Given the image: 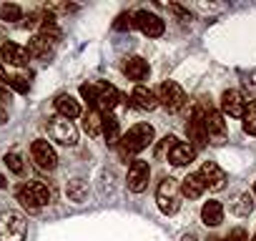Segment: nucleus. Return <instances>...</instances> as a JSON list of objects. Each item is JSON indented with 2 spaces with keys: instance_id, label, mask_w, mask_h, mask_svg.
Listing matches in <instances>:
<instances>
[{
  "instance_id": "nucleus-11",
  "label": "nucleus",
  "mask_w": 256,
  "mask_h": 241,
  "mask_svg": "<svg viewBox=\"0 0 256 241\" xmlns=\"http://www.w3.org/2000/svg\"><path fill=\"white\" fill-rule=\"evenodd\" d=\"M221 116H231V118H244V110H246V100L238 90H224L221 100Z\"/></svg>"
},
{
  "instance_id": "nucleus-20",
  "label": "nucleus",
  "mask_w": 256,
  "mask_h": 241,
  "mask_svg": "<svg viewBox=\"0 0 256 241\" xmlns=\"http://www.w3.org/2000/svg\"><path fill=\"white\" fill-rule=\"evenodd\" d=\"M194 158H196V151H194L188 144H176L174 151L168 154V161H171L174 166H188Z\"/></svg>"
},
{
  "instance_id": "nucleus-14",
  "label": "nucleus",
  "mask_w": 256,
  "mask_h": 241,
  "mask_svg": "<svg viewBox=\"0 0 256 241\" xmlns=\"http://www.w3.org/2000/svg\"><path fill=\"white\" fill-rule=\"evenodd\" d=\"M186 136H188V146L196 151V148H204L206 146V141H208V136H206V128H204V124H201V118L194 113L191 116V120L186 124Z\"/></svg>"
},
{
  "instance_id": "nucleus-31",
  "label": "nucleus",
  "mask_w": 256,
  "mask_h": 241,
  "mask_svg": "<svg viewBox=\"0 0 256 241\" xmlns=\"http://www.w3.org/2000/svg\"><path fill=\"white\" fill-rule=\"evenodd\" d=\"M0 18H3V20H20L23 10L18 6H13V3H6L3 8H0Z\"/></svg>"
},
{
  "instance_id": "nucleus-30",
  "label": "nucleus",
  "mask_w": 256,
  "mask_h": 241,
  "mask_svg": "<svg viewBox=\"0 0 256 241\" xmlns=\"http://www.w3.org/2000/svg\"><path fill=\"white\" fill-rule=\"evenodd\" d=\"M6 83H8V88H13V90H18V93H28V90H30V83H28L23 76H8Z\"/></svg>"
},
{
  "instance_id": "nucleus-3",
  "label": "nucleus",
  "mask_w": 256,
  "mask_h": 241,
  "mask_svg": "<svg viewBox=\"0 0 256 241\" xmlns=\"http://www.w3.org/2000/svg\"><path fill=\"white\" fill-rule=\"evenodd\" d=\"M26 231H28V224L18 211L0 214V241H23Z\"/></svg>"
},
{
  "instance_id": "nucleus-23",
  "label": "nucleus",
  "mask_w": 256,
  "mask_h": 241,
  "mask_svg": "<svg viewBox=\"0 0 256 241\" xmlns=\"http://www.w3.org/2000/svg\"><path fill=\"white\" fill-rule=\"evenodd\" d=\"M83 126H86V131H88L90 136H98V134L103 131V113H100L98 108H90V110L86 113Z\"/></svg>"
},
{
  "instance_id": "nucleus-26",
  "label": "nucleus",
  "mask_w": 256,
  "mask_h": 241,
  "mask_svg": "<svg viewBox=\"0 0 256 241\" xmlns=\"http://www.w3.org/2000/svg\"><path fill=\"white\" fill-rule=\"evenodd\" d=\"M251 211H254V196L251 194H241L236 198V204H234V214L236 216H248Z\"/></svg>"
},
{
  "instance_id": "nucleus-7",
  "label": "nucleus",
  "mask_w": 256,
  "mask_h": 241,
  "mask_svg": "<svg viewBox=\"0 0 256 241\" xmlns=\"http://www.w3.org/2000/svg\"><path fill=\"white\" fill-rule=\"evenodd\" d=\"M48 134L53 141L63 144V146H76L78 144V131L73 126V120L63 118V116H56L50 118V124H48Z\"/></svg>"
},
{
  "instance_id": "nucleus-2",
  "label": "nucleus",
  "mask_w": 256,
  "mask_h": 241,
  "mask_svg": "<svg viewBox=\"0 0 256 241\" xmlns=\"http://www.w3.org/2000/svg\"><path fill=\"white\" fill-rule=\"evenodd\" d=\"M156 201H158V208L166 216H174L181 208V184L174 181V178H164L158 191H156Z\"/></svg>"
},
{
  "instance_id": "nucleus-22",
  "label": "nucleus",
  "mask_w": 256,
  "mask_h": 241,
  "mask_svg": "<svg viewBox=\"0 0 256 241\" xmlns=\"http://www.w3.org/2000/svg\"><path fill=\"white\" fill-rule=\"evenodd\" d=\"M56 110L63 116V118H76V116H80V106H78V100L73 98V96H58L56 98Z\"/></svg>"
},
{
  "instance_id": "nucleus-17",
  "label": "nucleus",
  "mask_w": 256,
  "mask_h": 241,
  "mask_svg": "<svg viewBox=\"0 0 256 241\" xmlns=\"http://www.w3.org/2000/svg\"><path fill=\"white\" fill-rule=\"evenodd\" d=\"M118 100H120V93H118L113 86L100 83V96H98L96 108H98L100 113H108V110H113V108H116V103H118Z\"/></svg>"
},
{
  "instance_id": "nucleus-4",
  "label": "nucleus",
  "mask_w": 256,
  "mask_h": 241,
  "mask_svg": "<svg viewBox=\"0 0 256 241\" xmlns=\"http://www.w3.org/2000/svg\"><path fill=\"white\" fill-rule=\"evenodd\" d=\"M194 113L201 118V124H204L208 138H221V136L226 134V120H224V116H221L216 108H211V106H206V103H198Z\"/></svg>"
},
{
  "instance_id": "nucleus-12",
  "label": "nucleus",
  "mask_w": 256,
  "mask_h": 241,
  "mask_svg": "<svg viewBox=\"0 0 256 241\" xmlns=\"http://www.w3.org/2000/svg\"><path fill=\"white\" fill-rule=\"evenodd\" d=\"M134 18H136V26H138L148 38H161V36H164V30H166L164 20H161L158 16L148 13V10H138Z\"/></svg>"
},
{
  "instance_id": "nucleus-28",
  "label": "nucleus",
  "mask_w": 256,
  "mask_h": 241,
  "mask_svg": "<svg viewBox=\"0 0 256 241\" xmlns=\"http://www.w3.org/2000/svg\"><path fill=\"white\" fill-rule=\"evenodd\" d=\"M80 96L96 108V103H98V96H100V83H83L80 86Z\"/></svg>"
},
{
  "instance_id": "nucleus-9",
  "label": "nucleus",
  "mask_w": 256,
  "mask_h": 241,
  "mask_svg": "<svg viewBox=\"0 0 256 241\" xmlns=\"http://www.w3.org/2000/svg\"><path fill=\"white\" fill-rule=\"evenodd\" d=\"M198 176L204 178V184H206L208 191H221L226 186V171L218 164H214V161H204Z\"/></svg>"
},
{
  "instance_id": "nucleus-32",
  "label": "nucleus",
  "mask_w": 256,
  "mask_h": 241,
  "mask_svg": "<svg viewBox=\"0 0 256 241\" xmlns=\"http://www.w3.org/2000/svg\"><path fill=\"white\" fill-rule=\"evenodd\" d=\"M134 26H136V18H134L131 13H120V16L116 18V23H113L116 30H131Z\"/></svg>"
},
{
  "instance_id": "nucleus-27",
  "label": "nucleus",
  "mask_w": 256,
  "mask_h": 241,
  "mask_svg": "<svg viewBox=\"0 0 256 241\" xmlns=\"http://www.w3.org/2000/svg\"><path fill=\"white\" fill-rule=\"evenodd\" d=\"M176 144H178V138H176V136H166V138H161V141H158V146H156V151H154V154H156V158H158V161H161V158H168V154L174 151V146H176Z\"/></svg>"
},
{
  "instance_id": "nucleus-39",
  "label": "nucleus",
  "mask_w": 256,
  "mask_h": 241,
  "mask_svg": "<svg viewBox=\"0 0 256 241\" xmlns=\"http://www.w3.org/2000/svg\"><path fill=\"white\" fill-rule=\"evenodd\" d=\"M0 73H3V63H0Z\"/></svg>"
},
{
  "instance_id": "nucleus-24",
  "label": "nucleus",
  "mask_w": 256,
  "mask_h": 241,
  "mask_svg": "<svg viewBox=\"0 0 256 241\" xmlns=\"http://www.w3.org/2000/svg\"><path fill=\"white\" fill-rule=\"evenodd\" d=\"M50 50H53V46H50L46 38H40V36H36V38L28 43V56H30V58H48Z\"/></svg>"
},
{
  "instance_id": "nucleus-10",
  "label": "nucleus",
  "mask_w": 256,
  "mask_h": 241,
  "mask_svg": "<svg viewBox=\"0 0 256 241\" xmlns=\"http://www.w3.org/2000/svg\"><path fill=\"white\" fill-rule=\"evenodd\" d=\"M148 178H151V168L146 161H134L128 166V188L134 194H141L148 186Z\"/></svg>"
},
{
  "instance_id": "nucleus-25",
  "label": "nucleus",
  "mask_w": 256,
  "mask_h": 241,
  "mask_svg": "<svg viewBox=\"0 0 256 241\" xmlns=\"http://www.w3.org/2000/svg\"><path fill=\"white\" fill-rule=\"evenodd\" d=\"M244 131L248 136H256V100H248L246 103V110H244Z\"/></svg>"
},
{
  "instance_id": "nucleus-21",
  "label": "nucleus",
  "mask_w": 256,
  "mask_h": 241,
  "mask_svg": "<svg viewBox=\"0 0 256 241\" xmlns=\"http://www.w3.org/2000/svg\"><path fill=\"white\" fill-rule=\"evenodd\" d=\"M201 218L206 226H218L224 221V206L218 201H206L201 208Z\"/></svg>"
},
{
  "instance_id": "nucleus-16",
  "label": "nucleus",
  "mask_w": 256,
  "mask_h": 241,
  "mask_svg": "<svg viewBox=\"0 0 256 241\" xmlns=\"http://www.w3.org/2000/svg\"><path fill=\"white\" fill-rule=\"evenodd\" d=\"M131 103L136 108H141V110H154L158 106V96L151 88H146V86H136L134 93H131Z\"/></svg>"
},
{
  "instance_id": "nucleus-36",
  "label": "nucleus",
  "mask_w": 256,
  "mask_h": 241,
  "mask_svg": "<svg viewBox=\"0 0 256 241\" xmlns=\"http://www.w3.org/2000/svg\"><path fill=\"white\" fill-rule=\"evenodd\" d=\"M6 186H8V184H6V176L0 174V188H6Z\"/></svg>"
},
{
  "instance_id": "nucleus-35",
  "label": "nucleus",
  "mask_w": 256,
  "mask_h": 241,
  "mask_svg": "<svg viewBox=\"0 0 256 241\" xmlns=\"http://www.w3.org/2000/svg\"><path fill=\"white\" fill-rule=\"evenodd\" d=\"M226 238H228V241H248V236H246V231H244V228H234Z\"/></svg>"
},
{
  "instance_id": "nucleus-8",
  "label": "nucleus",
  "mask_w": 256,
  "mask_h": 241,
  "mask_svg": "<svg viewBox=\"0 0 256 241\" xmlns=\"http://www.w3.org/2000/svg\"><path fill=\"white\" fill-rule=\"evenodd\" d=\"M30 154H33L36 166L43 168V171H53L56 164H58V156H56V151H53V146L48 141H36L30 146Z\"/></svg>"
},
{
  "instance_id": "nucleus-1",
  "label": "nucleus",
  "mask_w": 256,
  "mask_h": 241,
  "mask_svg": "<svg viewBox=\"0 0 256 241\" xmlns=\"http://www.w3.org/2000/svg\"><path fill=\"white\" fill-rule=\"evenodd\" d=\"M151 144H154V126H148V124H136L131 131L120 138L118 154H120V158H128V156H134V154H141V151L148 148Z\"/></svg>"
},
{
  "instance_id": "nucleus-13",
  "label": "nucleus",
  "mask_w": 256,
  "mask_h": 241,
  "mask_svg": "<svg viewBox=\"0 0 256 241\" xmlns=\"http://www.w3.org/2000/svg\"><path fill=\"white\" fill-rule=\"evenodd\" d=\"M28 50L23 48V46H18V43H3L0 46V60L3 63H8V66H26L28 63Z\"/></svg>"
},
{
  "instance_id": "nucleus-37",
  "label": "nucleus",
  "mask_w": 256,
  "mask_h": 241,
  "mask_svg": "<svg viewBox=\"0 0 256 241\" xmlns=\"http://www.w3.org/2000/svg\"><path fill=\"white\" fill-rule=\"evenodd\" d=\"M181 241H198V238H196V236H184Z\"/></svg>"
},
{
  "instance_id": "nucleus-6",
  "label": "nucleus",
  "mask_w": 256,
  "mask_h": 241,
  "mask_svg": "<svg viewBox=\"0 0 256 241\" xmlns=\"http://www.w3.org/2000/svg\"><path fill=\"white\" fill-rule=\"evenodd\" d=\"M158 103L166 108V110H171V113H176V110H181L184 106H186V93H184V88L176 83V80H166V83H161V88H158Z\"/></svg>"
},
{
  "instance_id": "nucleus-41",
  "label": "nucleus",
  "mask_w": 256,
  "mask_h": 241,
  "mask_svg": "<svg viewBox=\"0 0 256 241\" xmlns=\"http://www.w3.org/2000/svg\"><path fill=\"white\" fill-rule=\"evenodd\" d=\"M254 194H256V186H254Z\"/></svg>"
},
{
  "instance_id": "nucleus-15",
  "label": "nucleus",
  "mask_w": 256,
  "mask_h": 241,
  "mask_svg": "<svg viewBox=\"0 0 256 241\" xmlns=\"http://www.w3.org/2000/svg\"><path fill=\"white\" fill-rule=\"evenodd\" d=\"M123 73H126L128 78H131V80L141 83V80H146V78H148L151 68H148V60H144V58L134 56V58H128V60L123 63Z\"/></svg>"
},
{
  "instance_id": "nucleus-29",
  "label": "nucleus",
  "mask_w": 256,
  "mask_h": 241,
  "mask_svg": "<svg viewBox=\"0 0 256 241\" xmlns=\"http://www.w3.org/2000/svg\"><path fill=\"white\" fill-rule=\"evenodd\" d=\"M86 194H88V188H86V184H83L80 178H76V181L68 184V198H70V201H83Z\"/></svg>"
},
{
  "instance_id": "nucleus-5",
  "label": "nucleus",
  "mask_w": 256,
  "mask_h": 241,
  "mask_svg": "<svg viewBox=\"0 0 256 241\" xmlns=\"http://www.w3.org/2000/svg\"><path fill=\"white\" fill-rule=\"evenodd\" d=\"M16 196L26 208H40V206L50 204V198H53L48 186H43V184H23V186H18Z\"/></svg>"
},
{
  "instance_id": "nucleus-18",
  "label": "nucleus",
  "mask_w": 256,
  "mask_h": 241,
  "mask_svg": "<svg viewBox=\"0 0 256 241\" xmlns=\"http://www.w3.org/2000/svg\"><path fill=\"white\" fill-rule=\"evenodd\" d=\"M204 191H206V184L198 174H188L181 181V196H186V198H198V196H204Z\"/></svg>"
},
{
  "instance_id": "nucleus-33",
  "label": "nucleus",
  "mask_w": 256,
  "mask_h": 241,
  "mask_svg": "<svg viewBox=\"0 0 256 241\" xmlns=\"http://www.w3.org/2000/svg\"><path fill=\"white\" fill-rule=\"evenodd\" d=\"M6 166H8L13 174H18V176L26 171V166H23V158H20L18 154H8V156H6Z\"/></svg>"
},
{
  "instance_id": "nucleus-34",
  "label": "nucleus",
  "mask_w": 256,
  "mask_h": 241,
  "mask_svg": "<svg viewBox=\"0 0 256 241\" xmlns=\"http://www.w3.org/2000/svg\"><path fill=\"white\" fill-rule=\"evenodd\" d=\"M10 100V88L6 83V78H0V106H6Z\"/></svg>"
},
{
  "instance_id": "nucleus-19",
  "label": "nucleus",
  "mask_w": 256,
  "mask_h": 241,
  "mask_svg": "<svg viewBox=\"0 0 256 241\" xmlns=\"http://www.w3.org/2000/svg\"><path fill=\"white\" fill-rule=\"evenodd\" d=\"M108 141V146H118L120 144V126H118V118L106 113L103 116V131H100Z\"/></svg>"
},
{
  "instance_id": "nucleus-40",
  "label": "nucleus",
  "mask_w": 256,
  "mask_h": 241,
  "mask_svg": "<svg viewBox=\"0 0 256 241\" xmlns=\"http://www.w3.org/2000/svg\"><path fill=\"white\" fill-rule=\"evenodd\" d=\"M251 241H256V236H254V238H251Z\"/></svg>"
},
{
  "instance_id": "nucleus-38",
  "label": "nucleus",
  "mask_w": 256,
  "mask_h": 241,
  "mask_svg": "<svg viewBox=\"0 0 256 241\" xmlns=\"http://www.w3.org/2000/svg\"><path fill=\"white\" fill-rule=\"evenodd\" d=\"M208 241H228V238H218V236H214V238H208Z\"/></svg>"
}]
</instances>
